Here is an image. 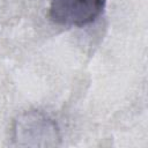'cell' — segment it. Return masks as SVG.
Wrapping results in <instances>:
<instances>
[{
  "instance_id": "6da1fadb",
  "label": "cell",
  "mask_w": 148,
  "mask_h": 148,
  "mask_svg": "<svg viewBox=\"0 0 148 148\" xmlns=\"http://www.w3.org/2000/svg\"><path fill=\"white\" fill-rule=\"evenodd\" d=\"M106 0H50V17L62 25L83 27L104 12Z\"/></svg>"
}]
</instances>
